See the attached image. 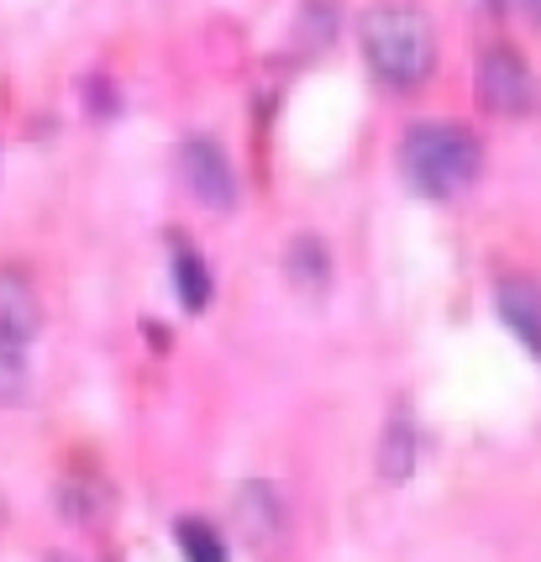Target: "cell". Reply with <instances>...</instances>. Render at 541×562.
<instances>
[{
    "mask_svg": "<svg viewBox=\"0 0 541 562\" xmlns=\"http://www.w3.org/2000/svg\"><path fill=\"white\" fill-rule=\"evenodd\" d=\"M43 331V300L26 269H0V368L16 373L26 358V347Z\"/></svg>",
    "mask_w": 541,
    "mask_h": 562,
    "instance_id": "obj_4",
    "label": "cell"
},
{
    "mask_svg": "<svg viewBox=\"0 0 541 562\" xmlns=\"http://www.w3.org/2000/svg\"><path fill=\"white\" fill-rule=\"evenodd\" d=\"M494 311L510 326V337L541 363V284L537 279H526V273L499 279V284H494Z\"/></svg>",
    "mask_w": 541,
    "mask_h": 562,
    "instance_id": "obj_6",
    "label": "cell"
},
{
    "mask_svg": "<svg viewBox=\"0 0 541 562\" xmlns=\"http://www.w3.org/2000/svg\"><path fill=\"white\" fill-rule=\"evenodd\" d=\"M179 552H184V562H232L226 541L205 520H179Z\"/></svg>",
    "mask_w": 541,
    "mask_h": 562,
    "instance_id": "obj_10",
    "label": "cell"
},
{
    "mask_svg": "<svg viewBox=\"0 0 541 562\" xmlns=\"http://www.w3.org/2000/svg\"><path fill=\"white\" fill-rule=\"evenodd\" d=\"M358 37L384 90H420L437 74V26L416 5H373Z\"/></svg>",
    "mask_w": 541,
    "mask_h": 562,
    "instance_id": "obj_2",
    "label": "cell"
},
{
    "mask_svg": "<svg viewBox=\"0 0 541 562\" xmlns=\"http://www.w3.org/2000/svg\"><path fill=\"white\" fill-rule=\"evenodd\" d=\"M484 5H494V11H516V5H537V0H484Z\"/></svg>",
    "mask_w": 541,
    "mask_h": 562,
    "instance_id": "obj_11",
    "label": "cell"
},
{
    "mask_svg": "<svg viewBox=\"0 0 541 562\" xmlns=\"http://www.w3.org/2000/svg\"><path fill=\"white\" fill-rule=\"evenodd\" d=\"M379 473L384 484H405L416 473V426L405 411H394L390 426H384V441H379Z\"/></svg>",
    "mask_w": 541,
    "mask_h": 562,
    "instance_id": "obj_9",
    "label": "cell"
},
{
    "mask_svg": "<svg viewBox=\"0 0 541 562\" xmlns=\"http://www.w3.org/2000/svg\"><path fill=\"white\" fill-rule=\"evenodd\" d=\"M169 263H173V290H179V305H184L190 316L205 311V305H211V269H205V258H200L184 237H173Z\"/></svg>",
    "mask_w": 541,
    "mask_h": 562,
    "instance_id": "obj_8",
    "label": "cell"
},
{
    "mask_svg": "<svg viewBox=\"0 0 541 562\" xmlns=\"http://www.w3.org/2000/svg\"><path fill=\"white\" fill-rule=\"evenodd\" d=\"M399 173L420 200H463L484 173V147L467 126L420 122L399 137Z\"/></svg>",
    "mask_w": 541,
    "mask_h": 562,
    "instance_id": "obj_1",
    "label": "cell"
},
{
    "mask_svg": "<svg viewBox=\"0 0 541 562\" xmlns=\"http://www.w3.org/2000/svg\"><path fill=\"white\" fill-rule=\"evenodd\" d=\"M179 173H184V190H190L205 211L226 216V211L237 205V169H232V158L222 153V143L190 137V143L179 147Z\"/></svg>",
    "mask_w": 541,
    "mask_h": 562,
    "instance_id": "obj_5",
    "label": "cell"
},
{
    "mask_svg": "<svg viewBox=\"0 0 541 562\" xmlns=\"http://www.w3.org/2000/svg\"><path fill=\"white\" fill-rule=\"evenodd\" d=\"M537 74L510 43H494L478 58V105L494 116H531L537 111Z\"/></svg>",
    "mask_w": 541,
    "mask_h": 562,
    "instance_id": "obj_3",
    "label": "cell"
},
{
    "mask_svg": "<svg viewBox=\"0 0 541 562\" xmlns=\"http://www.w3.org/2000/svg\"><path fill=\"white\" fill-rule=\"evenodd\" d=\"M284 279H290V290L300 294V300H326V290H331V252H326V243L320 237H295V243L284 247Z\"/></svg>",
    "mask_w": 541,
    "mask_h": 562,
    "instance_id": "obj_7",
    "label": "cell"
}]
</instances>
